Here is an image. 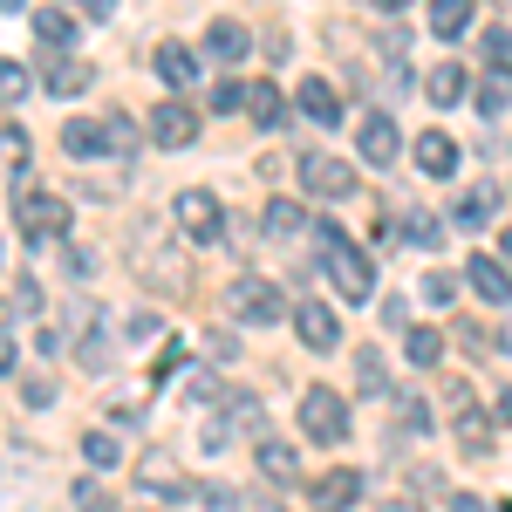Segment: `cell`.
Segmentation results:
<instances>
[{
  "label": "cell",
  "instance_id": "cell-1",
  "mask_svg": "<svg viewBox=\"0 0 512 512\" xmlns=\"http://www.w3.org/2000/svg\"><path fill=\"white\" fill-rule=\"evenodd\" d=\"M315 253H321L328 287H335L342 301H355V308H369V294H376V267H369V253H362L342 226H328V219L315 226Z\"/></svg>",
  "mask_w": 512,
  "mask_h": 512
},
{
  "label": "cell",
  "instance_id": "cell-2",
  "mask_svg": "<svg viewBox=\"0 0 512 512\" xmlns=\"http://www.w3.org/2000/svg\"><path fill=\"white\" fill-rule=\"evenodd\" d=\"M14 226L21 239H69V198L62 192H14Z\"/></svg>",
  "mask_w": 512,
  "mask_h": 512
},
{
  "label": "cell",
  "instance_id": "cell-3",
  "mask_svg": "<svg viewBox=\"0 0 512 512\" xmlns=\"http://www.w3.org/2000/svg\"><path fill=\"white\" fill-rule=\"evenodd\" d=\"M171 219H178V233L192 239V246H219V233H226V205L212 192H178V205H171Z\"/></svg>",
  "mask_w": 512,
  "mask_h": 512
},
{
  "label": "cell",
  "instance_id": "cell-4",
  "mask_svg": "<svg viewBox=\"0 0 512 512\" xmlns=\"http://www.w3.org/2000/svg\"><path fill=\"white\" fill-rule=\"evenodd\" d=\"M226 315H239V321H280L287 315V301H280V287L274 280H260V274H239L233 287H226Z\"/></svg>",
  "mask_w": 512,
  "mask_h": 512
},
{
  "label": "cell",
  "instance_id": "cell-5",
  "mask_svg": "<svg viewBox=\"0 0 512 512\" xmlns=\"http://www.w3.org/2000/svg\"><path fill=\"white\" fill-rule=\"evenodd\" d=\"M301 431L315 437V444H342L349 437V403L335 390H308L301 396Z\"/></svg>",
  "mask_w": 512,
  "mask_h": 512
},
{
  "label": "cell",
  "instance_id": "cell-6",
  "mask_svg": "<svg viewBox=\"0 0 512 512\" xmlns=\"http://www.w3.org/2000/svg\"><path fill=\"white\" fill-rule=\"evenodd\" d=\"M301 185H308L315 198H349L355 192V164L328 158V151H308V158H301Z\"/></svg>",
  "mask_w": 512,
  "mask_h": 512
},
{
  "label": "cell",
  "instance_id": "cell-7",
  "mask_svg": "<svg viewBox=\"0 0 512 512\" xmlns=\"http://www.w3.org/2000/svg\"><path fill=\"white\" fill-rule=\"evenodd\" d=\"M294 335H301L315 355H328L335 342H342V321H335L328 301H301V308H294Z\"/></svg>",
  "mask_w": 512,
  "mask_h": 512
},
{
  "label": "cell",
  "instance_id": "cell-8",
  "mask_svg": "<svg viewBox=\"0 0 512 512\" xmlns=\"http://www.w3.org/2000/svg\"><path fill=\"white\" fill-rule=\"evenodd\" d=\"M355 151H362V158H369L376 171H383V164H396L403 137H396V123L383 117V110H369V117H362V130H355Z\"/></svg>",
  "mask_w": 512,
  "mask_h": 512
},
{
  "label": "cell",
  "instance_id": "cell-9",
  "mask_svg": "<svg viewBox=\"0 0 512 512\" xmlns=\"http://www.w3.org/2000/svg\"><path fill=\"white\" fill-rule=\"evenodd\" d=\"M192 137H198V117L185 103H158V110H151V144H158V151H185Z\"/></svg>",
  "mask_w": 512,
  "mask_h": 512
},
{
  "label": "cell",
  "instance_id": "cell-10",
  "mask_svg": "<svg viewBox=\"0 0 512 512\" xmlns=\"http://www.w3.org/2000/svg\"><path fill=\"white\" fill-rule=\"evenodd\" d=\"M465 287H472L478 301H492V308H512V274H506V260H485V253H472Z\"/></svg>",
  "mask_w": 512,
  "mask_h": 512
},
{
  "label": "cell",
  "instance_id": "cell-11",
  "mask_svg": "<svg viewBox=\"0 0 512 512\" xmlns=\"http://www.w3.org/2000/svg\"><path fill=\"white\" fill-rule=\"evenodd\" d=\"M294 110H301V117L315 123V130H328V123L342 117V96H335V89H328L321 76H308L301 89H294Z\"/></svg>",
  "mask_w": 512,
  "mask_h": 512
},
{
  "label": "cell",
  "instance_id": "cell-12",
  "mask_svg": "<svg viewBox=\"0 0 512 512\" xmlns=\"http://www.w3.org/2000/svg\"><path fill=\"white\" fill-rule=\"evenodd\" d=\"M355 499H362V472H355V465L315 478V512H349Z\"/></svg>",
  "mask_w": 512,
  "mask_h": 512
},
{
  "label": "cell",
  "instance_id": "cell-13",
  "mask_svg": "<svg viewBox=\"0 0 512 512\" xmlns=\"http://www.w3.org/2000/svg\"><path fill=\"white\" fill-rule=\"evenodd\" d=\"M62 151H69V158H103V151H117V144H110V117L103 123H89V117L62 123Z\"/></svg>",
  "mask_w": 512,
  "mask_h": 512
},
{
  "label": "cell",
  "instance_id": "cell-14",
  "mask_svg": "<svg viewBox=\"0 0 512 512\" xmlns=\"http://www.w3.org/2000/svg\"><path fill=\"white\" fill-rule=\"evenodd\" d=\"M151 62H158L164 89H192V82H198V55L185 48V41H158V55H151Z\"/></svg>",
  "mask_w": 512,
  "mask_h": 512
},
{
  "label": "cell",
  "instance_id": "cell-15",
  "mask_svg": "<svg viewBox=\"0 0 512 512\" xmlns=\"http://www.w3.org/2000/svg\"><path fill=\"white\" fill-rule=\"evenodd\" d=\"M260 226H267V239H301L308 233V205H301V198H267Z\"/></svg>",
  "mask_w": 512,
  "mask_h": 512
},
{
  "label": "cell",
  "instance_id": "cell-16",
  "mask_svg": "<svg viewBox=\"0 0 512 512\" xmlns=\"http://www.w3.org/2000/svg\"><path fill=\"white\" fill-rule=\"evenodd\" d=\"M41 89H48V96H82V89H89V62H76V55L41 62Z\"/></svg>",
  "mask_w": 512,
  "mask_h": 512
},
{
  "label": "cell",
  "instance_id": "cell-17",
  "mask_svg": "<svg viewBox=\"0 0 512 512\" xmlns=\"http://www.w3.org/2000/svg\"><path fill=\"white\" fill-rule=\"evenodd\" d=\"M246 48H253V35H246L239 21H212V28H205V55H212V62H246Z\"/></svg>",
  "mask_w": 512,
  "mask_h": 512
},
{
  "label": "cell",
  "instance_id": "cell-18",
  "mask_svg": "<svg viewBox=\"0 0 512 512\" xmlns=\"http://www.w3.org/2000/svg\"><path fill=\"white\" fill-rule=\"evenodd\" d=\"M417 171H424V178H451V171H458V144H451L444 130H424V144H417Z\"/></svg>",
  "mask_w": 512,
  "mask_h": 512
},
{
  "label": "cell",
  "instance_id": "cell-19",
  "mask_svg": "<svg viewBox=\"0 0 512 512\" xmlns=\"http://www.w3.org/2000/svg\"><path fill=\"white\" fill-rule=\"evenodd\" d=\"M472 14H478L472 0H431V35L437 41H458L465 28H472Z\"/></svg>",
  "mask_w": 512,
  "mask_h": 512
},
{
  "label": "cell",
  "instance_id": "cell-20",
  "mask_svg": "<svg viewBox=\"0 0 512 512\" xmlns=\"http://www.w3.org/2000/svg\"><path fill=\"white\" fill-rule=\"evenodd\" d=\"M246 117L260 123V130H280L287 103H280V89H274V82H253V89H246Z\"/></svg>",
  "mask_w": 512,
  "mask_h": 512
},
{
  "label": "cell",
  "instance_id": "cell-21",
  "mask_svg": "<svg viewBox=\"0 0 512 512\" xmlns=\"http://www.w3.org/2000/svg\"><path fill=\"white\" fill-rule=\"evenodd\" d=\"M424 89H431V103H437V110H451V103H465V69H458V62H437Z\"/></svg>",
  "mask_w": 512,
  "mask_h": 512
},
{
  "label": "cell",
  "instance_id": "cell-22",
  "mask_svg": "<svg viewBox=\"0 0 512 512\" xmlns=\"http://www.w3.org/2000/svg\"><path fill=\"white\" fill-rule=\"evenodd\" d=\"M28 151H35V144H28V130H21V123H0V171H7V178H21V171H28Z\"/></svg>",
  "mask_w": 512,
  "mask_h": 512
},
{
  "label": "cell",
  "instance_id": "cell-23",
  "mask_svg": "<svg viewBox=\"0 0 512 512\" xmlns=\"http://www.w3.org/2000/svg\"><path fill=\"white\" fill-rule=\"evenodd\" d=\"M28 89H35V76H28V62H14V55H0V110H14V103H28Z\"/></svg>",
  "mask_w": 512,
  "mask_h": 512
},
{
  "label": "cell",
  "instance_id": "cell-24",
  "mask_svg": "<svg viewBox=\"0 0 512 512\" xmlns=\"http://www.w3.org/2000/svg\"><path fill=\"white\" fill-rule=\"evenodd\" d=\"M35 41L41 48H69V41H76V21H69L62 7H41L35 14Z\"/></svg>",
  "mask_w": 512,
  "mask_h": 512
},
{
  "label": "cell",
  "instance_id": "cell-25",
  "mask_svg": "<svg viewBox=\"0 0 512 512\" xmlns=\"http://www.w3.org/2000/svg\"><path fill=\"white\" fill-rule=\"evenodd\" d=\"M499 110H512V69H492L478 82V117H499Z\"/></svg>",
  "mask_w": 512,
  "mask_h": 512
},
{
  "label": "cell",
  "instance_id": "cell-26",
  "mask_svg": "<svg viewBox=\"0 0 512 512\" xmlns=\"http://www.w3.org/2000/svg\"><path fill=\"white\" fill-rule=\"evenodd\" d=\"M492 212H499V198H492V192H465V198H458V212H451V219H458V226H472V233H478V226H492Z\"/></svg>",
  "mask_w": 512,
  "mask_h": 512
},
{
  "label": "cell",
  "instance_id": "cell-27",
  "mask_svg": "<svg viewBox=\"0 0 512 512\" xmlns=\"http://www.w3.org/2000/svg\"><path fill=\"white\" fill-rule=\"evenodd\" d=\"M403 355H410L417 369H431L437 355H444V335H431V328H410V335H403Z\"/></svg>",
  "mask_w": 512,
  "mask_h": 512
},
{
  "label": "cell",
  "instance_id": "cell-28",
  "mask_svg": "<svg viewBox=\"0 0 512 512\" xmlns=\"http://www.w3.org/2000/svg\"><path fill=\"white\" fill-rule=\"evenodd\" d=\"M403 233H410V246H424V253H437V246H444L437 212H410V219H403Z\"/></svg>",
  "mask_w": 512,
  "mask_h": 512
},
{
  "label": "cell",
  "instance_id": "cell-29",
  "mask_svg": "<svg viewBox=\"0 0 512 512\" xmlns=\"http://www.w3.org/2000/svg\"><path fill=\"white\" fill-rule=\"evenodd\" d=\"M458 444H465V458H492V424L485 417H458Z\"/></svg>",
  "mask_w": 512,
  "mask_h": 512
},
{
  "label": "cell",
  "instance_id": "cell-30",
  "mask_svg": "<svg viewBox=\"0 0 512 512\" xmlns=\"http://www.w3.org/2000/svg\"><path fill=\"white\" fill-rule=\"evenodd\" d=\"M82 458H89L96 472H117V465H123V458H117V437H110V431H89V437H82Z\"/></svg>",
  "mask_w": 512,
  "mask_h": 512
},
{
  "label": "cell",
  "instance_id": "cell-31",
  "mask_svg": "<svg viewBox=\"0 0 512 512\" xmlns=\"http://www.w3.org/2000/svg\"><path fill=\"white\" fill-rule=\"evenodd\" d=\"M76 355H82V369H89V376H96V369H110V335H103V328H89V335L76 342Z\"/></svg>",
  "mask_w": 512,
  "mask_h": 512
},
{
  "label": "cell",
  "instance_id": "cell-32",
  "mask_svg": "<svg viewBox=\"0 0 512 512\" xmlns=\"http://www.w3.org/2000/svg\"><path fill=\"white\" fill-rule=\"evenodd\" d=\"M260 465H267V478H280V485H287V478H294V451H287L280 437H267V444H260Z\"/></svg>",
  "mask_w": 512,
  "mask_h": 512
},
{
  "label": "cell",
  "instance_id": "cell-33",
  "mask_svg": "<svg viewBox=\"0 0 512 512\" xmlns=\"http://www.w3.org/2000/svg\"><path fill=\"white\" fill-rule=\"evenodd\" d=\"M355 383H362V390H383V383H390V369H383V355H376V349L355 355Z\"/></svg>",
  "mask_w": 512,
  "mask_h": 512
},
{
  "label": "cell",
  "instance_id": "cell-34",
  "mask_svg": "<svg viewBox=\"0 0 512 512\" xmlns=\"http://www.w3.org/2000/svg\"><path fill=\"white\" fill-rule=\"evenodd\" d=\"M417 294H424L431 308H451V301H458V280H451V274H424V287H417Z\"/></svg>",
  "mask_w": 512,
  "mask_h": 512
},
{
  "label": "cell",
  "instance_id": "cell-35",
  "mask_svg": "<svg viewBox=\"0 0 512 512\" xmlns=\"http://www.w3.org/2000/svg\"><path fill=\"white\" fill-rule=\"evenodd\" d=\"M485 62H492V69H512V35L492 28V35H485Z\"/></svg>",
  "mask_w": 512,
  "mask_h": 512
},
{
  "label": "cell",
  "instance_id": "cell-36",
  "mask_svg": "<svg viewBox=\"0 0 512 512\" xmlns=\"http://www.w3.org/2000/svg\"><path fill=\"white\" fill-rule=\"evenodd\" d=\"M212 110H246V82H219L212 89Z\"/></svg>",
  "mask_w": 512,
  "mask_h": 512
},
{
  "label": "cell",
  "instance_id": "cell-37",
  "mask_svg": "<svg viewBox=\"0 0 512 512\" xmlns=\"http://www.w3.org/2000/svg\"><path fill=\"white\" fill-rule=\"evenodd\" d=\"M21 396L41 410V403H55V383H48V376H28V383H21Z\"/></svg>",
  "mask_w": 512,
  "mask_h": 512
},
{
  "label": "cell",
  "instance_id": "cell-38",
  "mask_svg": "<svg viewBox=\"0 0 512 512\" xmlns=\"http://www.w3.org/2000/svg\"><path fill=\"white\" fill-rule=\"evenodd\" d=\"M205 355H212V362H233L239 342H233V335H205Z\"/></svg>",
  "mask_w": 512,
  "mask_h": 512
},
{
  "label": "cell",
  "instance_id": "cell-39",
  "mask_svg": "<svg viewBox=\"0 0 512 512\" xmlns=\"http://www.w3.org/2000/svg\"><path fill=\"white\" fill-rule=\"evenodd\" d=\"M76 506H82V512H110V499H103V492L82 478V485H76Z\"/></svg>",
  "mask_w": 512,
  "mask_h": 512
},
{
  "label": "cell",
  "instance_id": "cell-40",
  "mask_svg": "<svg viewBox=\"0 0 512 512\" xmlns=\"http://www.w3.org/2000/svg\"><path fill=\"white\" fill-rule=\"evenodd\" d=\"M458 342H465V355H485V349H492V342L478 335V321H458Z\"/></svg>",
  "mask_w": 512,
  "mask_h": 512
},
{
  "label": "cell",
  "instance_id": "cell-41",
  "mask_svg": "<svg viewBox=\"0 0 512 512\" xmlns=\"http://www.w3.org/2000/svg\"><path fill=\"white\" fill-rule=\"evenodd\" d=\"M376 41H383V55H390V62H403V48H410V35H403V28H383Z\"/></svg>",
  "mask_w": 512,
  "mask_h": 512
},
{
  "label": "cell",
  "instance_id": "cell-42",
  "mask_svg": "<svg viewBox=\"0 0 512 512\" xmlns=\"http://www.w3.org/2000/svg\"><path fill=\"white\" fill-rule=\"evenodd\" d=\"M14 362H21V355H14V342H7V328H0V376H7Z\"/></svg>",
  "mask_w": 512,
  "mask_h": 512
},
{
  "label": "cell",
  "instance_id": "cell-43",
  "mask_svg": "<svg viewBox=\"0 0 512 512\" xmlns=\"http://www.w3.org/2000/svg\"><path fill=\"white\" fill-rule=\"evenodd\" d=\"M110 7H117V0H82V14H96V21H103Z\"/></svg>",
  "mask_w": 512,
  "mask_h": 512
},
{
  "label": "cell",
  "instance_id": "cell-44",
  "mask_svg": "<svg viewBox=\"0 0 512 512\" xmlns=\"http://www.w3.org/2000/svg\"><path fill=\"white\" fill-rule=\"evenodd\" d=\"M499 424H512V390H506V396H499Z\"/></svg>",
  "mask_w": 512,
  "mask_h": 512
},
{
  "label": "cell",
  "instance_id": "cell-45",
  "mask_svg": "<svg viewBox=\"0 0 512 512\" xmlns=\"http://www.w3.org/2000/svg\"><path fill=\"white\" fill-rule=\"evenodd\" d=\"M499 349H506V355H512V315H506V328H499Z\"/></svg>",
  "mask_w": 512,
  "mask_h": 512
},
{
  "label": "cell",
  "instance_id": "cell-46",
  "mask_svg": "<svg viewBox=\"0 0 512 512\" xmlns=\"http://www.w3.org/2000/svg\"><path fill=\"white\" fill-rule=\"evenodd\" d=\"M451 512H485V506H478V499H458V506H451Z\"/></svg>",
  "mask_w": 512,
  "mask_h": 512
},
{
  "label": "cell",
  "instance_id": "cell-47",
  "mask_svg": "<svg viewBox=\"0 0 512 512\" xmlns=\"http://www.w3.org/2000/svg\"><path fill=\"white\" fill-rule=\"evenodd\" d=\"M499 253H506V260H512V226H506V233H499Z\"/></svg>",
  "mask_w": 512,
  "mask_h": 512
},
{
  "label": "cell",
  "instance_id": "cell-48",
  "mask_svg": "<svg viewBox=\"0 0 512 512\" xmlns=\"http://www.w3.org/2000/svg\"><path fill=\"white\" fill-rule=\"evenodd\" d=\"M376 7H383V14H396V7H410V0H376Z\"/></svg>",
  "mask_w": 512,
  "mask_h": 512
},
{
  "label": "cell",
  "instance_id": "cell-49",
  "mask_svg": "<svg viewBox=\"0 0 512 512\" xmlns=\"http://www.w3.org/2000/svg\"><path fill=\"white\" fill-rule=\"evenodd\" d=\"M0 7H7V14H14V7H28V0H0Z\"/></svg>",
  "mask_w": 512,
  "mask_h": 512
},
{
  "label": "cell",
  "instance_id": "cell-50",
  "mask_svg": "<svg viewBox=\"0 0 512 512\" xmlns=\"http://www.w3.org/2000/svg\"><path fill=\"white\" fill-rule=\"evenodd\" d=\"M492 512H512V499H506V506H492Z\"/></svg>",
  "mask_w": 512,
  "mask_h": 512
}]
</instances>
